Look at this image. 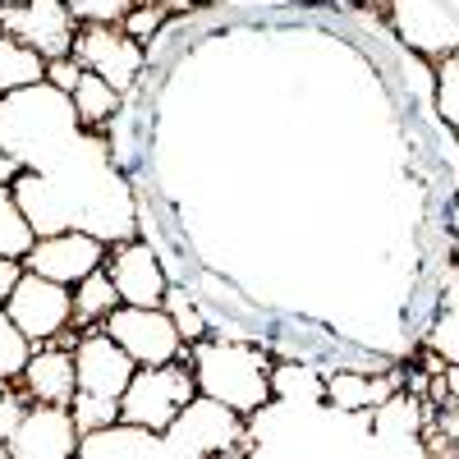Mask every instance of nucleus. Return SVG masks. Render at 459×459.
<instances>
[{
    "instance_id": "obj_1",
    "label": "nucleus",
    "mask_w": 459,
    "mask_h": 459,
    "mask_svg": "<svg viewBox=\"0 0 459 459\" xmlns=\"http://www.w3.org/2000/svg\"><path fill=\"white\" fill-rule=\"evenodd\" d=\"M83 143H88V129L79 125V110L60 88L37 83V88L0 97V152L19 170L51 175L65 161H74V152Z\"/></svg>"
},
{
    "instance_id": "obj_2",
    "label": "nucleus",
    "mask_w": 459,
    "mask_h": 459,
    "mask_svg": "<svg viewBox=\"0 0 459 459\" xmlns=\"http://www.w3.org/2000/svg\"><path fill=\"white\" fill-rule=\"evenodd\" d=\"M184 363L194 368L198 395L235 409L244 418H253L257 409L272 404V372H276V354L266 344L253 340H221V335H203L188 344Z\"/></svg>"
},
{
    "instance_id": "obj_3",
    "label": "nucleus",
    "mask_w": 459,
    "mask_h": 459,
    "mask_svg": "<svg viewBox=\"0 0 459 459\" xmlns=\"http://www.w3.org/2000/svg\"><path fill=\"white\" fill-rule=\"evenodd\" d=\"M194 395H198V381H194V368H188L184 359L161 363V368H138L129 391L120 395V428L166 437Z\"/></svg>"
},
{
    "instance_id": "obj_4",
    "label": "nucleus",
    "mask_w": 459,
    "mask_h": 459,
    "mask_svg": "<svg viewBox=\"0 0 459 459\" xmlns=\"http://www.w3.org/2000/svg\"><path fill=\"white\" fill-rule=\"evenodd\" d=\"M5 313L14 317V326L37 344H79V331H74V290L56 285L37 272H23L5 299Z\"/></svg>"
},
{
    "instance_id": "obj_5",
    "label": "nucleus",
    "mask_w": 459,
    "mask_h": 459,
    "mask_svg": "<svg viewBox=\"0 0 459 459\" xmlns=\"http://www.w3.org/2000/svg\"><path fill=\"white\" fill-rule=\"evenodd\" d=\"M74 60H79L88 74H97V79H106L115 92H125V97L143 83V74H147V51L120 23H79Z\"/></svg>"
},
{
    "instance_id": "obj_6",
    "label": "nucleus",
    "mask_w": 459,
    "mask_h": 459,
    "mask_svg": "<svg viewBox=\"0 0 459 459\" xmlns=\"http://www.w3.org/2000/svg\"><path fill=\"white\" fill-rule=\"evenodd\" d=\"M120 350L138 363V368H161V363H179L188 354V344L179 335V326L170 322L166 308H129V303H120L106 326H101Z\"/></svg>"
},
{
    "instance_id": "obj_7",
    "label": "nucleus",
    "mask_w": 459,
    "mask_h": 459,
    "mask_svg": "<svg viewBox=\"0 0 459 459\" xmlns=\"http://www.w3.org/2000/svg\"><path fill=\"white\" fill-rule=\"evenodd\" d=\"M110 257V244L88 235V230H60V235H42L28 257H23V272H37V276H47L56 285H79L88 281L92 272H101Z\"/></svg>"
},
{
    "instance_id": "obj_8",
    "label": "nucleus",
    "mask_w": 459,
    "mask_h": 459,
    "mask_svg": "<svg viewBox=\"0 0 459 459\" xmlns=\"http://www.w3.org/2000/svg\"><path fill=\"white\" fill-rule=\"evenodd\" d=\"M381 5L418 56L446 60L459 51V0H381Z\"/></svg>"
},
{
    "instance_id": "obj_9",
    "label": "nucleus",
    "mask_w": 459,
    "mask_h": 459,
    "mask_svg": "<svg viewBox=\"0 0 459 459\" xmlns=\"http://www.w3.org/2000/svg\"><path fill=\"white\" fill-rule=\"evenodd\" d=\"M106 276L115 281V290H120V303H129V308H161L166 290H170L166 257L157 253V244H147V239L110 244Z\"/></svg>"
},
{
    "instance_id": "obj_10",
    "label": "nucleus",
    "mask_w": 459,
    "mask_h": 459,
    "mask_svg": "<svg viewBox=\"0 0 459 459\" xmlns=\"http://www.w3.org/2000/svg\"><path fill=\"white\" fill-rule=\"evenodd\" d=\"M0 32L28 42L47 65L74 56V37H79V19L69 14L65 0H23L19 10L0 14Z\"/></svg>"
},
{
    "instance_id": "obj_11",
    "label": "nucleus",
    "mask_w": 459,
    "mask_h": 459,
    "mask_svg": "<svg viewBox=\"0 0 459 459\" xmlns=\"http://www.w3.org/2000/svg\"><path fill=\"white\" fill-rule=\"evenodd\" d=\"M10 459H79L83 432L60 404H28L19 432L10 437Z\"/></svg>"
},
{
    "instance_id": "obj_12",
    "label": "nucleus",
    "mask_w": 459,
    "mask_h": 459,
    "mask_svg": "<svg viewBox=\"0 0 459 459\" xmlns=\"http://www.w3.org/2000/svg\"><path fill=\"white\" fill-rule=\"evenodd\" d=\"M138 363L115 344L106 331H83L74 344V377H79L83 395H101V400H120L129 391Z\"/></svg>"
},
{
    "instance_id": "obj_13",
    "label": "nucleus",
    "mask_w": 459,
    "mask_h": 459,
    "mask_svg": "<svg viewBox=\"0 0 459 459\" xmlns=\"http://www.w3.org/2000/svg\"><path fill=\"white\" fill-rule=\"evenodd\" d=\"M14 386H19L32 404H60V409H69V400L79 395V377H74V350H69V344H37Z\"/></svg>"
},
{
    "instance_id": "obj_14",
    "label": "nucleus",
    "mask_w": 459,
    "mask_h": 459,
    "mask_svg": "<svg viewBox=\"0 0 459 459\" xmlns=\"http://www.w3.org/2000/svg\"><path fill=\"white\" fill-rule=\"evenodd\" d=\"M69 101H74V110H79V125H83L88 134L110 129L115 115L125 110V92H115L106 79H97V74H83L79 88L69 92Z\"/></svg>"
},
{
    "instance_id": "obj_15",
    "label": "nucleus",
    "mask_w": 459,
    "mask_h": 459,
    "mask_svg": "<svg viewBox=\"0 0 459 459\" xmlns=\"http://www.w3.org/2000/svg\"><path fill=\"white\" fill-rule=\"evenodd\" d=\"M115 308H120V290H115V281L106 276V266L74 285V331L79 335L83 331H101Z\"/></svg>"
},
{
    "instance_id": "obj_16",
    "label": "nucleus",
    "mask_w": 459,
    "mask_h": 459,
    "mask_svg": "<svg viewBox=\"0 0 459 459\" xmlns=\"http://www.w3.org/2000/svg\"><path fill=\"white\" fill-rule=\"evenodd\" d=\"M37 83H47V60L19 37L0 32V97L37 88Z\"/></svg>"
},
{
    "instance_id": "obj_17",
    "label": "nucleus",
    "mask_w": 459,
    "mask_h": 459,
    "mask_svg": "<svg viewBox=\"0 0 459 459\" xmlns=\"http://www.w3.org/2000/svg\"><path fill=\"white\" fill-rule=\"evenodd\" d=\"M32 244H37V235H32V225H28L23 212H19L14 188H10V184H0V257L23 262Z\"/></svg>"
},
{
    "instance_id": "obj_18",
    "label": "nucleus",
    "mask_w": 459,
    "mask_h": 459,
    "mask_svg": "<svg viewBox=\"0 0 459 459\" xmlns=\"http://www.w3.org/2000/svg\"><path fill=\"white\" fill-rule=\"evenodd\" d=\"M28 359H32V340L14 326V317L5 313V303H0V381H19Z\"/></svg>"
},
{
    "instance_id": "obj_19",
    "label": "nucleus",
    "mask_w": 459,
    "mask_h": 459,
    "mask_svg": "<svg viewBox=\"0 0 459 459\" xmlns=\"http://www.w3.org/2000/svg\"><path fill=\"white\" fill-rule=\"evenodd\" d=\"M69 413H74V423H79L83 437H97V432L120 423V400H101V395H83L79 391L69 400Z\"/></svg>"
},
{
    "instance_id": "obj_20",
    "label": "nucleus",
    "mask_w": 459,
    "mask_h": 459,
    "mask_svg": "<svg viewBox=\"0 0 459 459\" xmlns=\"http://www.w3.org/2000/svg\"><path fill=\"white\" fill-rule=\"evenodd\" d=\"M161 308H166V313H170V322L179 326L184 344H194V340L212 335V331H207V317H203V308H198L194 299H188V290H184V285H175V281H170V290H166V303H161Z\"/></svg>"
},
{
    "instance_id": "obj_21",
    "label": "nucleus",
    "mask_w": 459,
    "mask_h": 459,
    "mask_svg": "<svg viewBox=\"0 0 459 459\" xmlns=\"http://www.w3.org/2000/svg\"><path fill=\"white\" fill-rule=\"evenodd\" d=\"M432 97H437V115L459 134V51L437 60V83H432Z\"/></svg>"
},
{
    "instance_id": "obj_22",
    "label": "nucleus",
    "mask_w": 459,
    "mask_h": 459,
    "mask_svg": "<svg viewBox=\"0 0 459 459\" xmlns=\"http://www.w3.org/2000/svg\"><path fill=\"white\" fill-rule=\"evenodd\" d=\"M166 23H170V14H166V10H157V5H147V0H138V5L125 14V23H120V28H125V32L134 37V42L147 51V47L166 32Z\"/></svg>"
},
{
    "instance_id": "obj_23",
    "label": "nucleus",
    "mask_w": 459,
    "mask_h": 459,
    "mask_svg": "<svg viewBox=\"0 0 459 459\" xmlns=\"http://www.w3.org/2000/svg\"><path fill=\"white\" fill-rule=\"evenodd\" d=\"M65 5L79 23H125V14L138 0H65Z\"/></svg>"
},
{
    "instance_id": "obj_24",
    "label": "nucleus",
    "mask_w": 459,
    "mask_h": 459,
    "mask_svg": "<svg viewBox=\"0 0 459 459\" xmlns=\"http://www.w3.org/2000/svg\"><path fill=\"white\" fill-rule=\"evenodd\" d=\"M28 404H32V400H28L19 386H5V391H0V450H5V446H10V437L19 432Z\"/></svg>"
},
{
    "instance_id": "obj_25",
    "label": "nucleus",
    "mask_w": 459,
    "mask_h": 459,
    "mask_svg": "<svg viewBox=\"0 0 459 459\" xmlns=\"http://www.w3.org/2000/svg\"><path fill=\"white\" fill-rule=\"evenodd\" d=\"M83 74H88V69H83L79 60H74V56H65V60H51V65H47V83H51V88H60V92L69 97L74 88H79V79H83Z\"/></svg>"
},
{
    "instance_id": "obj_26",
    "label": "nucleus",
    "mask_w": 459,
    "mask_h": 459,
    "mask_svg": "<svg viewBox=\"0 0 459 459\" xmlns=\"http://www.w3.org/2000/svg\"><path fill=\"white\" fill-rule=\"evenodd\" d=\"M23 276V262H14V257H0V303L10 299V290H14V281Z\"/></svg>"
},
{
    "instance_id": "obj_27",
    "label": "nucleus",
    "mask_w": 459,
    "mask_h": 459,
    "mask_svg": "<svg viewBox=\"0 0 459 459\" xmlns=\"http://www.w3.org/2000/svg\"><path fill=\"white\" fill-rule=\"evenodd\" d=\"M14 175H19V166L5 157V152H0V184H14Z\"/></svg>"
},
{
    "instance_id": "obj_28",
    "label": "nucleus",
    "mask_w": 459,
    "mask_h": 459,
    "mask_svg": "<svg viewBox=\"0 0 459 459\" xmlns=\"http://www.w3.org/2000/svg\"><path fill=\"white\" fill-rule=\"evenodd\" d=\"M23 5V0H0V14H5V10H19Z\"/></svg>"
},
{
    "instance_id": "obj_29",
    "label": "nucleus",
    "mask_w": 459,
    "mask_h": 459,
    "mask_svg": "<svg viewBox=\"0 0 459 459\" xmlns=\"http://www.w3.org/2000/svg\"><path fill=\"white\" fill-rule=\"evenodd\" d=\"M5 386H14V381H0V391H5Z\"/></svg>"
},
{
    "instance_id": "obj_30",
    "label": "nucleus",
    "mask_w": 459,
    "mask_h": 459,
    "mask_svg": "<svg viewBox=\"0 0 459 459\" xmlns=\"http://www.w3.org/2000/svg\"><path fill=\"white\" fill-rule=\"evenodd\" d=\"M194 5H212V0H194Z\"/></svg>"
},
{
    "instance_id": "obj_31",
    "label": "nucleus",
    "mask_w": 459,
    "mask_h": 459,
    "mask_svg": "<svg viewBox=\"0 0 459 459\" xmlns=\"http://www.w3.org/2000/svg\"><path fill=\"white\" fill-rule=\"evenodd\" d=\"M0 459H10V450H0Z\"/></svg>"
}]
</instances>
